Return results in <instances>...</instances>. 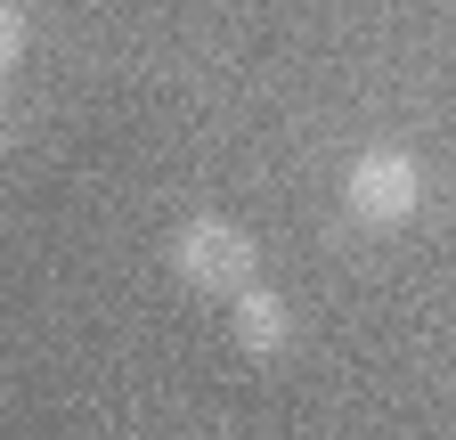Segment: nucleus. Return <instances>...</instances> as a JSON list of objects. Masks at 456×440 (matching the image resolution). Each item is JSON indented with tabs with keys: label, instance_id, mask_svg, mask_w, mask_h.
Wrapping results in <instances>:
<instances>
[{
	"label": "nucleus",
	"instance_id": "nucleus-1",
	"mask_svg": "<svg viewBox=\"0 0 456 440\" xmlns=\"http://www.w3.org/2000/svg\"><path fill=\"white\" fill-rule=\"evenodd\" d=\"M171 269H180V286L237 302L261 278V245H253V229H237V220L196 212V220H180V237H171Z\"/></svg>",
	"mask_w": 456,
	"mask_h": 440
},
{
	"label": "nucleus",
	"instance_id": "nucleus-2",
	"mask_svg": "<svg viewBox=\"0 0 456 440\" xmlns=\"http://www.w3.org/2000/svg\"><path fill=\"white\" fill-rule=\"evenodd\" d=\"M416 204H424V172H416L408 147L375 139V147L351 155V172H342V212H351L359 229H375V237L383 229H408Z\"/></svg>",
	"mask_w": 456,
	"mask_h": 440
},
{
	"label": "nucleus",
	"instance_id": "nucleus-3",
	"mask_svg": "<svg viewBox=\"0 0 456 440\" xmlns=\"http://www.w3.org/2000/svg\"><path fill=\"white\" fill-rule=\"evenodd\" d=\"M285 343H294V310H285L277 286L253 278V286L237 294V351H245V359H277Z\"/></svg>",
	"mask_w": 456,
	"mask_h": 440
},
{
	"label": "nucleus",
	"instance_id": "nucleus-4",
	"mask_svg": "<svg viewBox=\"0 0 456 440\" xmlns=\"http://www.w3.org/2000/svg\"><path fill=\"white\" fill-rule=\"evenodd\" d=\"M25 58V0H0V74Z\"/></svg>",
	"mask_w": 456,
	"mask_h": 440
},
{
	"label": "nucleus",
	"instance_id": "nucleus-5",
	"mask_svg": "<svg viewBox=\"0 0 456 440\" xmlns=\"http://www.w3.org/2000/svg\"><path fill=\"white\" fill-rule=\"evenodd\" d=\"M9 139H17V106H9V90H0V155H9Z\"/></svg>",
	"mask_w": 456,
	"mask_h": 440
}]
</instances>
